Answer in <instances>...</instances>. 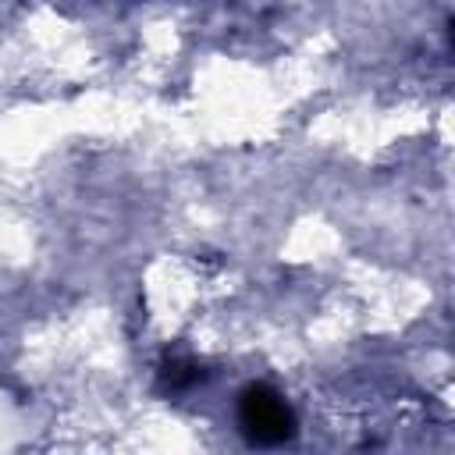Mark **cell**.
Masks as SVG:
<instances>
[{"mask_svg": "<svg viewBox=\"0 0 455 455\" xmlns=\"http://www.w3.org/2000/svg\"><path fill=\"white\" fill-rule=\"evenodd\" d=\"M238 419L245 427V434L259 444H281L295 434V416L284 405V398L277 391H270L267 384H249L238 398Z\"/></svg>", "mask_w": 455, "mask_h": 455, "instance_id": "6da1fadb", "label": "cell"}, {"mask_svg": "<svg viewBox=\"0 0 455 455\" xmlns=\"http://www.w3.org/2000/svg\"><path fill=\"white\" fill-rule=\"evenodd\" d=\"M160 377H164V384H167L171 391H178V387L196 384V380L203 377V370H199L196 363H188V359H167L164 370H160Z\"/></svg>", "mask_w": 455, "mask_h": 455, "instance_id": "7a4b0ae2", "label": "cell"}]
</instances>
